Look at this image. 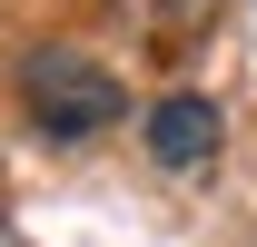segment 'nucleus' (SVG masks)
<instances>
[{"mask_svg":"<svg viewBox=\"0 0 257 247\" xmlns=\"http://www.w3.org/2000/svg\"><path fill=\"white\" fill-rule=\"evenodd\" d=\"M20 109H30L40 139H99V129L128 119L119 69H99L89 50H30L20 60Z\"/></svg>","mask_w":257,"mask_h":247,"instance_id":"1","label":"nucleus"},{"mask_svg":"<svg viewBox=\"0 0 257 247\" xmlns=\"http://www.w3.org/2000/svg\"><path fill=\"white\" fill-rule=\"evenodd\" d=\"M149 158H159L168 178H198V168L218 158V99H198V89H168L159 109H149Z\"/></svg>","mask_w":257,"mask_h":247,"instance_id":"2","label":"nucleus"},{"mask_svg":"<svg viewBox=\"0 0 257 247\" xmlns=\"http://www.w3.org/2000/svg\"><path fill=\"white\" fill-rule=\"evenodd\" d=\"M128 10H139V20H149V30H178V20H198V10H208V0H128Z\"/></svg>","mask_w":257,"mask_h":247,"instance_id":"3","label":"nucleus"}]
</instances>
